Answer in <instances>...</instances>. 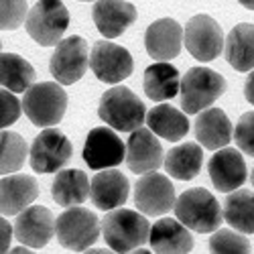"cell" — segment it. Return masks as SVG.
I'll return each mask as SVG.
<instances>
[{"instance_id": "obj_1", "label": "cell", "mask_w": 254, "mask_h": 254, "mask_svg": "<svg viewBox=\"0 0 254 254\" xmlns=\"http://www.w3.org/2000/svg\"><path fill=\"white\" fill-rule=\"evenodd\" d=\"M102 234L114 252H132L151 240V226L138 211L116 207L102 220Z\"/></svg>"}, {"instance_id": "obj_2", "label": "cell", "mask_w": 254, "mask_h": 254, "mask_svg": "<svg viewBox=\"0 0 254 254\" xmlns=\"http://www.w3.org/2000/svg\"><path fill=\"white\" fill-rule=\"evenodd\" d=\"M175 218L181 220L189 230L209 234L222 226L224 214L220 201L203 187H193L183 191L175 201Z\"/></svg>"}, {"instance_id": "obj_3", "label": "cell", "mask_w": 254, "mask_h": 254, "mask_svg": "<svg viewBox=\"0 0 254 254\" xmlns=\"http://www.w3.org/2000/svg\"><path fill=\"white\" fill-rule=\"evenodd\" d=\"M67 110V94L61 88V83L41 81L25 92L23 98V112L27 118L41 128H49L63 120Z\"/></svg>"}, {"instance_id": "obj_4", "label": "cell", "mask_w": 254, "mask_h": 254, "mask_svg": "<svg viewBox=\"0 0 254 254\" xmlns=\"http://www.w3.org/2000/svg\"><path fill=\"white\" fill-rule=\"evenodd\" d=\"M100 118L118 132H132L146 122L144 104L128 88H110L104 92L98 108Z\"/></svg>"}, {"instance_id": "obj_5", "label": "cell", "mask_w": 254, "mask_h": 254, "mask_svg": "<svg viewBox=\"0 0 254 254\" xmlns=\"http://www.w3.org/2000/svg\"><path fill=\"white\" fill-rule=\"evenodd\" d=\"M25 27L35 43L53 47L69 27V10L61 0H39L29 10Z\"/></svg>"}, {"instance_id": "obj_6", "label": "cell", "mask_w": 254, "mask_h": 254, "mask_svg": "<svg viewBox=\"0 0 254 254\" xmlns=\"http://www.w3.org/2000/svg\"><path fill=\"white\" fill-rule=\"evenodd\" d=\"M55 236L63 248L81 252L98 242L100 220L94 211L71 205L55 220Z\"/></svg>"}, {"instance_id": "obj_7", "label": "cell", "mask_w": 254, "mask_h": 254, "mask_svg": "<svg viewBox=\"0 0 254 254\" xmlns=\"http://www.w3.org/2000/svg\"><path fill=\"white\" fill-rule=\"evenodd\" d=\"M226 92V79L209 67H191L181 79V104L187 114H199L211 108Z\"/></svg>"}, {"instance_id": "obj_8", "label": "cell", "mask_w": 254, "mask_h": 254, "mask_svg": "<svg viewBox=\"0 0 254 254\" xmlns=\"http://www.w3.org/2000/svg\"><path fill=\"white\" fill-rule=\"evenodd\" d=\"M88 65L90 53L86 39H81L79 35H71L57 43L49 61V71L61 86H71L83 77Z\"/></svg>"}, {"instance_id": "obj_9", "label": "cell", "mask_w": 254, "mask_h": 254, "mask_svg": "<svg viewBox=\"0 0 254 254\" xmlns=\"http://www.w3.org/2000/svg\"><path fill=\"white\" fill-rule=\"evenodd\" d=\"M71 155L73 146L69 138L61 130L49 126L33 140L29 159L35 173H53L61 171L71 161Z\"/></svg>"}, {"instance_id": "obj_10", "label": "cell", "mask_w": 254, "mask_h": 254, "mask_svg": "<svg viewBox=\"0 0 254 254\" xmlns=\"http://www.w3.org/2000/svg\"><path fill=\"white\" fill-rule=\"evenodd\" d=\"M185 49L197 61H214L224 49L222 27L209 14H195L185 25Z\"/></svg>"}, {"instance_id": "obj_11", "label": "cell", "mask_w": 254, "mask_h": 254, "mask_svg": "<svg viewBox=\"0 0 254 254\" xmlns=\"http://www.w3.org/2000/svg\"><path fill=\"white\" fill-rule=\"evenodd\" d=\"M175 187L157 171L144 173L134 185V203L144 216H165L175 207Z\"/></svg>"}, {"instance_id": "obj_12", "label": "cell", "mask_w": 254, "mask_h": 254, "mask_svg": "<svg viewBox=\"0 0 254 254\" xmlns=\"http://www.w3.org/2000/svg\"><path fill=\"white\" fill-rule=\"evenodd\" d=\"M90 67L94 75L104 83H120L130 77L134 59L124 49L112 41H98L90 53Z\"/></svg>"}, {"instance_id": "obj_13", "label": "cell", "mask_w": 254, "mask_h": 254, "mask_svg": "<svg viewBox=\"0 0 254 254\" xmlns=\"http://www.w3.org/2000/svg\"><path fill=\"white\" fill-rule=\"evenodd\" d=\"M126 159V146L120 136L104 126H96L86 136L83 144V161L90 169L100 171V169L118 167Z\"/></svg>"}, {"instance_id": "obj_14", "label": "cell", "mask_w": 254, "mask_h": 254, "mask_svg": "<svg viewBox=\"0 0 254 254\" xmlns=\"http://www.w3.org/2000/svg\"><path fill=\"white\" fill-rule=\"evenodd\" d=\"M126 165L132 173L144 175L163 165V146L151 128H136L126 144Z\"/></svg>"}, {"instance_id": "obj_15", "label": "cell", "mask_w": 254, "mask_h": 254, "mask_svg": "<svg viewBox=\"0 0 254 254\" xmlns=\"http://www.w3.org/2000/svg\"><path fill=\"white\" fill-rule=\"evenodd\" d=\"M55 234V222L51 211L43 205H29L18 214L14 222V236L20 244L31 248H43Z\"/></svg>"}, {"instance_id": "obj_16", "label": "cell", "mask_w": 254, "mask_h": 254, "mask_svg": "<svg viewBox=\"0 0 254 254\" xmlns=\"http://www.w3.org/2000/svg\"><path fill=\"white\" fill-rule=\"evenodd\" d=\"M207 171L209 179L214 181L216 189L222 193H232L236 191L240 185H244L248 171H246V163L240 151L236 149H218L214 157L207 163Z\"/></svg>"}, {"instance_id": "obj_17", "label": "cell", "mask_w": 254, "mask_h": 254, "mask_svg": "<svg viewBox=\"0 0 254 254\" xmlns=\"http://www.w3.org/2000/svg\"><path fill=\"white\" fill-rule=\"evenodd\" d=\"M138 12L134 4L126 2V0H96L92 8V18L96 23V29L106 39H116L126 29H128Z\"/></svg>"}, {"instance_id": "obj_18", "label": "cell", "mask_w": 254, "mask_h": 254, "mask_svg": "<svg viewBox=\"0 0 254 254\" xmlns=\"http://www.w3.org/2000/svg\"><path fill=\"white\" fill-rule=\"evenodd\" d=\"M185 31L173 18H159L146 29L144 47L157 61H171L179 55Z\"/></svg>"}, {"instance_id": "obj_19", "label": "cell", "mask_w": 254, "mask_h": 254, "mask_svg": "<svg viewBox=\"0 0 254 254\" xmlns=\"http://www.w3.org/2000/svg\"><path fill=\"white\" fill-rule=\"evenodd\" d=\"M130 191V183L126 179L124 173H120L118 169H104L98 171L92 179V191L90 199L92 203L102 209V211H110L126 203Z\"/></svg>"}, {"instance_id": "obj_20", "label": "cell", "mask_w": 254, "mask_h": 254, "mask_svg": "<svg viewBox=\"0 0 254 254\" xmlns=\"http://www.w3.org/2000/svg\"><path fill=\"white\" fill-rule=\"evenodd\" d=\"M39 195V183L31 175H8L0 183V209L2 216H18Z\"/></svg>"}, {"instance_id": "obj_21", "label": "cell", "mask_w": 254, "mask_h": 254, "mask_svg": "<svg viewBox=\"0 0 254 254\" xmlns=\"http://www.w3.org/2000/svg\"><path fill=\"white\" fill-rule=\"evenodd\" d=\"M151 248L155 252L185 254L193 248V236L189 234V228L181 220L161 218L151 228Z\"/></svg>"}, {"instance_id": "obj_22", "label": "cell", "mask_w": 254, "mask_h": 254, "mask_svg": "<svg viewBox=\"0 0 254 254\" xmlns=\"http://www.w3.org/2000/svg\"><path fill=\"white\" fill-rule=\"evenodd\" d=\"M197 142L207 151H218L232 140V122L220 108H205L195 120Z\"/></svg>"}, {"instance_id": "obj_23", "label": "cell", "mask_w": 254, "mask_h": 254, "mask_svg": "<svg viewBox=\"0 0 254 254\" xmlns=\"http://www.w3.org/2000/svg\"><path fill=\"white\" fill-rule=\"evenodd\" d=\"M92 181L79 169H61L51 185V195L61 207L79 205L90 197Z\"/></svg>"}, {"instance_id": "obj_24", "label": "cell", "mask_w": 254, "mask_h": 254, "mask_svg": "<svg viewBox=\"0 0 254 254\" xmlns=\"http://www.w3.org/2000/svg\"><path fill=\"white\" fill-rule=\"evenodd\" d=\"M181 90V75L171 63L159 61L146 67L144 71V94L153 102L171 100Z\"/></svg>"}, {"instance_id": "obj_25", "label": "cell", "mask_w": 254, "mask_h": 254, "mask_svg": "<svg viewBox=\"0 0 254 254\" xmlns=\"http://www.w3.org/2000/svg\"><path fill=\"white\" fill-rule=\"evenodd\" d=\"M146 124H149V128L157 136H161L169 142H177L189 132L187 112L183 114L181 110L173 108L171 104L155 106V108L146 114Z\"/></svg>"}, {"instance_id": "obj_26", "label": "cell", "mask_w": 254, "mask_h": 254, "mask_svg": "<svg viewBox=\"0 0 254 254\" xmlns=\"http://www.w3.org/2000/svg\"><path fill=\"white\" fill-rule=\"evenodd\" d=\"M226 61L236 71L254 69V25L240 23L226 37Z\"/></svg>"}, {"instance_id": "obj_27", "label": "cell", "mask_w": 254, "mask_h": 254, "mask_svg": "<svg viewBox=\"0 0 254 254\" xmlns=\"http://www.w3.org/2000/svg\"><path fill=\"white\" fill-rule=\"evenodd\" d=\"M203 165V151L197 142H183L167 153L165 167L173 179L191 181L199 175Z\"/></svg>"}, {"instance_id": "obj_28", "label": "cell", "mask_w": 254, "mask_h": 254, "mask_svg": "<svg viewBox=\"0 0 254 254\" xmlns=\"http://www.w3.org/2000/svg\"><path fill=\"white\" fill-rule=\"evenodd\" d=\"M224 220L238 232L254 234V193L248 189L232 191L224 203Z\"/></svg>"}, {"instance_id": "obj_29", "label": "cell", "mask_w": 254, "mask_h": 254, "mask_svg": "<svg viewBox=\"0 0 254 254\" xmlns=\"http://www.w3.org/2000/svg\"><path fill=\"white\" fill-rule=\"evenodd\" d=\"M0 81L2 88L10 92H27L35 81V69L33 65L14 53H2L0 55Z\"/></svg>"}, {"instance_id": "obj_30", "label": "cell", "mask_w": 254, "mask_h": 254, "mask_svg": "<svg viewBox=\"0 0 254 254\" xmlns=\"http://www.w3.org/2000/svg\"><path fill=\"white\" fill-rule=\"evenodd\" d=\"M0 146H2V159H0V169H2V175H10V173L18 171V169L25 165L27 155L31 153L27 149V140L20 136V134L8 132V130H2Z\"/></svg>"}, {"instance_id": "obj_31", "label": "cell", "mask_w": 254, "mask_h": 254, "mask_svg": "<svg viewBox=\"0 0 254 254\" xmlns=\"http://www.w3.org/2000/svg\"><path fill=\"white\" fill-rule=\"evenodd\" d=\"M209 250L214 254H246L250 252V242L244 236V232L238 230H218L214 236L209 238Z\"/></svg>"}, {"instance_id": "obj_32", "label": "cell", "mask_w": 254, "mask_h": 254, "mask_svg": "<svg viewBox=\"0 0 254 254\" xmlns=\"http://www.w3.org/2000/svg\"><path fill=\"white\" fill-rule=\"evenodd\" d=\"M27 0H0V27L2 31H14L27 23Z\"/></svg>"}, {"instance_id": "obj_33", "label": "cell", "mask_w": 254, "mask_h": 254, "mask_svg": "<svg viewBox=\"0 0 254 254\" xmlns=\"http://www.w3.org/2000/svg\"><path fill=\"white\" fill-rule=\"evenodd\" d=\"M234 140L242 153L254 157V112H246L240 116L234 130Z\"/></svg>"}, {"instance_id": "obj_34", "label": "cell", "mask_w": 254, "mask_h": 254, "mask_svg": "<svg viewBox=\"0 0 254 254\" xmlns=\"http://www.w3.org/2000/svg\"><path fill=\"white\" fill-rule=\"evenodd\" d=\"M20 110H23V104L14 98V92L2 88L0 92V126H2V130L18 120Z\"/></svg>"}, {"instance_id": "obj_35", "label": "cell", "mask_w": 254, "mask_h": 254, "mask_svg": "<svg viewBox=\"0 0 254 254\" xmlns=\"http://www.w3.org/2000/svg\"><path fill=\"white\" fill-rule=\"evenodd\" d=\"M0 250L2 252H8L10 248V240H12V226L8 224V220L2 216V222H0Z\"/></svg>"}, {"instance_id": "obj_36", "label": "cell", "mask_w": 254, "mask_h": 254, "mask_svg": "<svg viewBox=\"0 0 254 254\" xmlns=\"http://www.w3.org/2000/svg\"><path fill=\"white\" fill-rule=\"evenodd\" d=\"M244 96L248 100V104L254 106V69L248 73V79H246V86H244Z\"/></svg>"}, {"instance_id": "obj_37", "label": "cell", "mask_w": 254, "mask_h": 254, "mask_svg": "<svg viewBox=\"0 0 254 254\" xmlns=\"http://www.w3.org/2000/svg\"><path fill=\"white\" fill-rule=\"evenodd\" d=\"M238 2H240L242 6H246V8H250V10H254V0H238Z\"/></svg>"}, {"instance_id": "obj_38", "label": "cell", "mask_w": 254, "mask_h": 254, "mask_svg": "<svg viewBox=\"0 0 254 254\" xmlns=\"http://www.w3.org/2000/svg\"><path fill=\"white\" fill-rule=\"evenodd\" d=\"M250 181H252V185H254V169H252V175H250Z\"/></svg>"}, {"instance_id": "obj_39", "label": "cell", "mask_w": 254, "mask_h": 254, "mask_svg": "<svg viewBox=\"0 0 254 254\" xmlns=\"http://www.w3.org/2000/svg\"><path fill=\"white\" fill-rule=\"evenodd\" d=\"M79 2H94V0H79Z\"/></svg>"}]
</instances>
